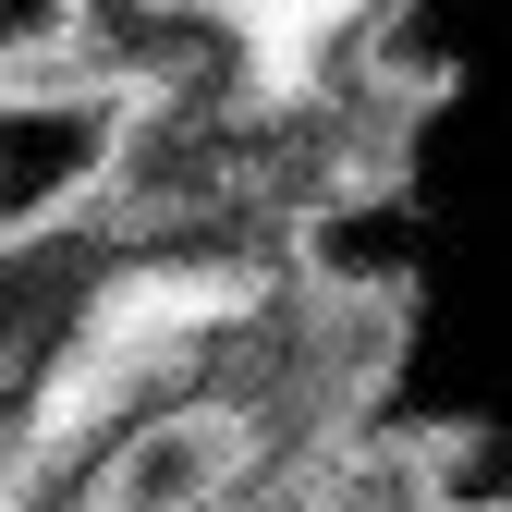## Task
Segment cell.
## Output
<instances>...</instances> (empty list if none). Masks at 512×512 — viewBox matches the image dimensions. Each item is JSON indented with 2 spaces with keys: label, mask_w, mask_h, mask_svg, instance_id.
Here are the masks:
<instances>
[{
  "label": "cell",
  "mask_w": 512,
  "mask_h": 512,
  "mask_svg": "<svg viewBox=\"0 0 512 512\" xmlns=\"http://www.w3.org/2000/svg\"><path fill=\"white\" fill-rule=\"evenodd\" d=\"M256 488H293L281 439L232 391H159V403H135L86 452V476L61 488V512H244Z\"/></svg>",
  "instance_id": "obj_1"
}]
</instances>
